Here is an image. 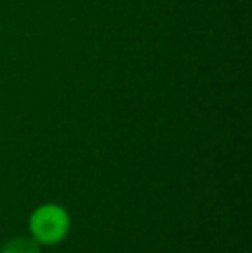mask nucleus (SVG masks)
I'll list each match as a JSON object with an SVG mask.
<instances>
[{
  "label": "nucleus",
  "mask_w": 252,
  "mask_h": 253,
  "mask_svg": "<svg viewBox=\"0 0 252 253\" xmlns=\"http://www.w3.org/2000/svg\"><path fill=\"white\" fill-rule=\"evenodd\" d=\"M30 227L38 243L55 245L69 231V217L59 205H44L31 215Z\"/></svg>",
  "instance_id": "f257e3e1"
},
{
  "label": "nucleus",
  "mask_w": 252,
  "mask_h": 253,
  "mask_svg": "<svg viewBox=\"0 0 252 253\" xmlns=\"http://www.w3.org/2000/svg\"><path fill=\"white\" fill-rule=\"evenodd\" d=\"M2 253H40V247L35 238H16L3 247Z\"/></svg>",
  "instance_id": "f03ea898"
}]
</instances>
